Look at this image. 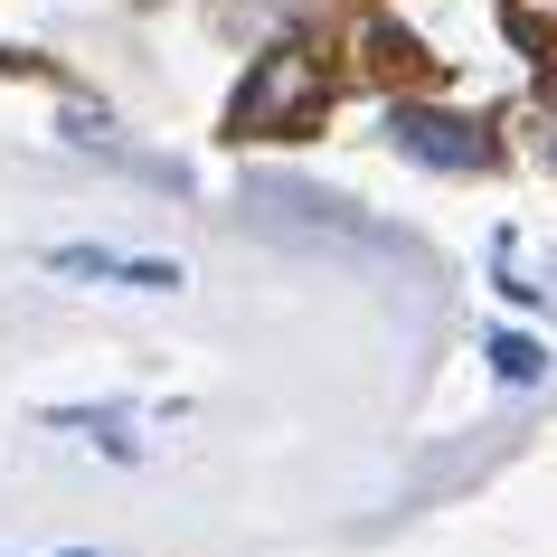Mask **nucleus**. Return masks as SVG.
<instances>
[{"mask_svg": "<svg viewBox=\"0 0 557 557\" xmlns=\"http://www.w3.org/2000/svg\"><path fill=\"white\" fill-rule=\"evenodd\" d=\"M322 104V58L312 48H264L256 76L236 86V133H294Z\"/></svg>", "mask_w": 557, "mask_h": 557, "instance_id": "1", "label": "nucleus"}, {"mask_svg": "<svg viewBox=\"0 0 557 557\" xmlns=\"http://www.w3.org/2000/svg\"><path fill=\"white\" fill-rule=\"evenodd\" d=\"M246 199H256V218H264V227H294V236H341V246H379V256H397V236H387L379 218H359V208H331L322 189H294V180H256Z\"/></svg>", "mask_w": 557, "mask_h": 557, "instance_id": "2", "label": "nucleus"}, {"mask_svg": "<svg viewBox=\"0 0 557 557\" xmlns=\"http://www.w3.org/2000/svg\"><path fill=\"white\" fill-rule=\"evenodd\" d=\"M387 143L407 151V161H425V171H482L492 161V133L463 114H435V104H397L387 114Z\"/></svg>", "mask_w": 557, "mask_h": 557, "instance_id": "3", "label": "nucleus"}, {"mask_svg": "<svg viewBox=\"0 0 557 557\" xmlns=\"http://www.w3.org/2000/svg\"><path fill=\"white\" fill-rule=\"evenodd\" d=\"M58 274L76 284H133V294H180V264L171 256H114V246H58Z\"/></svg>", "mask_w": 557, "mask_h": 557, "instance_id": "4", "label": "nucleus"}, {"mask_svg": "<svg viewBox=\"0 0 557 557\" xmlns=\"http://www.w3.org/2000/svg\"><path fill=\"white\" fill-rule=\"evenodd\" d=\"M482 350H492V369H500V379H510V387H539V379H548V350H539L529 331H492Z\"/></svg>", "mask_w": 557, "mask_h": 557, "instance_id": "5", "label": "nucleus"}, {"mask_svg": "<svg viewBox=\"0 0 557 557\" xmlns=\"http://www.w3.org/2000/svg\"><path fill=\"white\" fill-rule=\"evenodd\" d=\"M66 557H86V548H66Z\"/></svg>", "mask_w": 557, "mask_h": 557, "instance_id": "6", "label": "nucleus"}]
</instances>
